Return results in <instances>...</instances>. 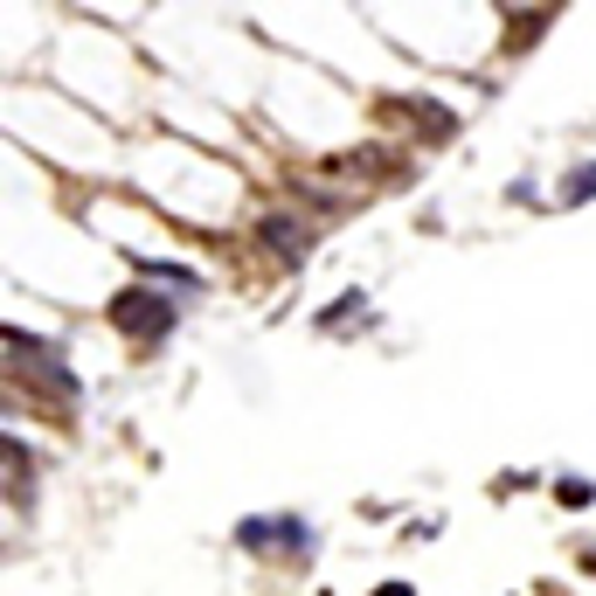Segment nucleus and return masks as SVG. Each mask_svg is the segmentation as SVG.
<instances>
[{"mask_svg": "<svg viewBox=\"0 0 596 596\" xmlns=\"http://www.w3.org/2000/svg\"><path fill=\"white\" fill-rule=\"evenodd\" d=\"M388 596H402V589H388Z\"/></svg>", "mask_w": 596, "mask_h": 596, "instance_id": "nucleus-1", "label": "nucleus"}]
</instances>
